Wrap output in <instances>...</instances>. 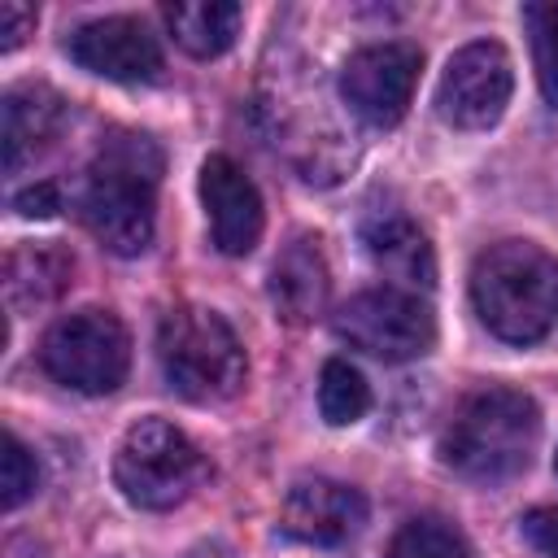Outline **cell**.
<instances>
[{
  "instance_id": "44dd1931",
  "label": "cell",
  "mask_w": 558,
  "mask_h": 558,
  "mask_svg": "<svg viewBox=\"0 0 558 558\" xmlns=\"http://www.w3.org/2000/svg\"><path fill=\"white\" fill-rule=\"evenodd\" d=\"M39 484V466L31 458V449L9 432L4 436V453H0V506L4 510H17Z\"/></svg>"
},
{
  "instance_id": "277c9868",
  "label": "cell",
  "mask_w": 558,
  "mask_h": 558,
  "mask_svg": "<svg viewBox=\"0 0 558 558\" xmlns=\"http://www.w3.org/2000/svg\"><path fill=\"white\" fill-rule=\"evenodd\" d=\"M166 384L187 401H227L244 384V344L231 323L205 305H174L157 327Z\"/></svg>"
},
{
  "instance_id": "8992f818",
  "label": "cell",
  "mask_w": 558,
  "mask_h": 558,
  "mask_svg": "<svg viewBox=\"0 0 558 558\" xmlns=\"http://www.w3.org/2000/svg\"><path fill=\"white\" fill-rule=\"evenodd\" d=\"M39 366L87 397H105L126 379L131 336L109 310H78L57 318L39 340Z\"/></svg>"
},
{
  "instance_id": "2e32d148",
  "label": "cell",
  "mask_w": 558,
  "mask_h": 558,
  "mask_svg": "<svg viewBox=\"0 0 558 558\" xmlns=\"http://www.w3.org/2000/svg\"><path fill=\"white\" fill-rule=\"evenodd\" d=\"M74 262L57 244H22L4 257V301L9 310L26 314L39 305H52L70 288Z\"/></svg>"
},
{
  "instance_id": "9c48e42d",
  "label": "cell",
  "mask_w": 558,
  "mask_h": 558,
  "mask_svg": "<svg viewBox=\"0 0 558 558\" xmlns=\"http://www.w3.org/2000/svg\"><path fill=\"white\" fill-rule=\"evenodd\" d=\"M423 57L414 44L388 39V44H371L357 48L344 70H340V96L344 105L375 131H388L405 118L410 100H414V83H418Z\"/></svg>"
},
{
  "instance_id": "cb8c5ba5",
  "label": "cell",
  "mask_w": 558,
  "mask_h": 558,
  "mask_svg": "<svg viewBox=\"0 0 558 558\" xmlns=\"http://www.w3.org/2000/svg\"><path fill=\"white\" fill-rule=\"evenodd\" d=\"M13 209L22 218H52L61 209V192H57V183H35V187L13 196Z\"/></svg>"
},
{
  "instance_id": "5bb4252c",
  "label": "cell",
  "mask_w": 558,
  "mask_h": 558,
  "mask_svg": "<svg viewBox=\"0 0 558 558\" xmlns=\"http://www.w3.org/2000/svg\"><path fill=\"white\" fill-rule=\"evenodd\" d=\"M362 244H366L371 262H375L388 279L405 283L410 292L436 283L432 244H427V235L414 227L410 214H401V209H371V214L362 218Z\"/></svg>"
},
{
  "instance_id": "5b68a950",
  "label": "cell",
  "mask_w": 558,
  "mask_h": 558,
  "mask_svg": "<svg viewBox=\"0 0 558 558\" xmlns=\"http://www.w3.org/2000/svg\"><path fill=\"white\" fill-rule=\"evenodd\" d=\"M209 475L205 453L166 418H140L113 458V480L122 497L140 510H170L187 501Z\"/></svg>"
},
{
  "instance_id": "7c38bea8",
  "label": "cell",
  "mask_w": 558,
  "mask_h": 558,
  "mask_svg": "<svg viewBox=\"0 0 558 558\" xmlns=\"http://www.w3.org/2000/svg\"><path fill=\"white\" fill-rule=\"evenodd\" d=\"M366 523V501L340 480H296L283 501V532L310 545H349Z\"/></svg>"
},
{
  "instance_id": "e0dca14e",
  "label": "cell",
  "mask_w": 558,
  "mask_h": 558,
  "mask_svg": "<svg viewBox=\"0 0 558 558\" xmlns=\"http://www.w3.org/2000/svg\"><path fill=\"white\" fill-rule=\"evenodd\" d=\"M174 44L192 57H218L235 44L244 9L235 0H179L161 9Z\"/></svg>"
},
{
  "instance_id": "d4e9b609",
  "label": "cell",
  "mask_w": 558,
  "mask_h": 558,
  "mask_svg": "<svg viewBox=\"0 0 558 558\" xmlns=\"http://www.w3.org/2000/svg\"><path fill=\"white\" fill-rule=\"evenodd\" d=\"M187 558H235V549L227 541H201L187 549Z\"/></svg>"
},
{
  "instance_id": "30bf717a",
  "label": "cell",
  "mask_w": 558,
  "mask_h": 558,
  "mask_svg": "<svg viewBox=\"0 0 558 558\" xmlns=\"http://www.w3.org/2000/svg\"><path fill=\"white\" fill-rule=\"evenodd\" d=\"M65 52L109 83H153L161 74L157 35L140 17H96L65 39Z\"/></svg>"
},
{
  "instance_id": "ffe728a7",
  "label": "cell",
  "mask_w": 558,
  "mask_h": 558,
  "mask_svg": "<svg viewBox=\"0 0 558 558\" xmlns=\"http://www.w3.org/2000/svg\"><path fill=\"white\" fill-rule=\"evenodd\" d=\"M523 22L532 35V61H536V83L545 100L558 109V0L549 4H523Z\"/></svg>"
},
{
  "instance_id": "9a60e30c",
  "label": "cell",
  "mask_w": 558,
  "mask_h": 558,
  "mask_svg": "<svg viewBox=\"0 0 558 558\" xmlns=\"http://www.w3.org/2000/svg\"><path fill=\"white\" fill-rule=\"evenodd\" d=\"M327 262H323V248L314 235H296L270 266V301L279 310V318L288 323H310L323 314L327 305Z\"/></svg>"
},
{
  "instance_id": "603a6c76",
  "label": "cell",
  "mask_w": 558,
  "mask_h": 558,
  "mask_svg": "<svg viewBox=\"0 0 558 558\" xmlns=\"http://www.w3.org/2000/svg\"><path fill=\"white\" fill-rule=\"evenodd\" d=\"M35 26V9L22 0H4L0 4V52H13Z\"/></svg>"
},
{
  "instance_id": "ac0fdd59",
  "label": "cell",
  "mask_w": 558,
  "mask_h": 558,
  "mask_svg": "<svg viewBox=\"0 0 558 558\" xmlns=\"http://www.w3.org/2000/svg\"><path fill=\"white\" fill-rule=\"evenodd\" d=\"M318 410H323V418L331 427L357 423L371 410V388H366L362 371L349 366V362H340V357H331L323 366V375H318Z\"/></svg>"
},
{
  "instance_id": "3957f363",
  "label": "cell",
  "mask_w": 558,
  "mask_h": 558,
  "mask_svg": "<svg viewBox=\"0 0 558 558\" xmlns=\"http://www.w3.org/2000/svg\"><path fill=\"white\" fill-rule=\"evenodd\" d=\"M541 440V410L519 388H480L462 397L440 432V462L475 484H497L532 462Z\"/></svg>"
},
{
  "instance_id": "4fadbf2b",
  "label": "cell",
  "mask_w": 558,
  "mask_h": 558,
  "mask_svg": "<svg viewBox=\"0 0 558 558\" xmlns=\"http://www.w3.org/2000/svg\"><path fill=\"white\" fill-rule=\"evenodd\" d=\"M65 100L44 83H17L4 92L0 105V144H4V170L17 174L26 161H35L61 131Z\"/></svg>"
},
{
  "instance_id": "d6986e66",
  "label": "cell",
  "mask_w": 558,
  "mask_h": 558,
  "mask_svg": "<svg viewBox=\"0 0 558 558\" xmlns=\"http://www.w3.org/2000/svg\"><path fill=\"white\" fill-rule=\"evenodd\" d=\"M388 558H471V554H466L462 532L449 527L445 519H410L392 536Z\"/></svg>"
},
{
  "instance_id": "52a82bcc",
  "label": "cell",
  "mask_w": 558,
  "mask_h": 558,
  "mask_svg": "<svg viewBox=\"0 0 558 558\" xmlns=\"http://www.w3.org/2000/svg\"><path fill=\"white\" fill-rule=\"evenodd\" d=\"M336 336L379 362H410L436 344V318L410 288H371L336 310Z\"/></svg>"
},
{
  "instance_id": "8fae6325",
  "label": "cell",
  "mask_w": 558,
  "mask_h": 558,
  "mask_svg": "<svg viewBox=\"0 0 558 558\" xmlns=\"http://www.w3.org/2000/svg\"><path fill=\"white\" fill-rule=\"evenodd\" d=\"M201 201H205V218L214 231V244L227 257H244L253 253V244L262 240V196L253 187V179L222 153L201 161Z\"/></svg>"
},
{
  "instance_id": "7a4b0ae2",
  "label": "cell",
  "mask_w": 558,
  "mask_h": 558,
  "mask_svg": "<svg viewBox=\"0 0 558 558\" xmlns=\"http://www.w3.org/2000/svg\"><path fill=\"white\" fill-rule=\"evenodd\" d=\"M480 323L506 344H536L558 327V262L532 240L488 244L471 266Z\"/></svg>"
},
{
  "instance_id": "7402d4cb",
  "label": "cell",
  "mask_w": 558,
  "mask_h": 558,
  "mask_svg": "<svg viewBox=\"0 0 558 558\" xmlns=\"http://www.w3.org/2000/svg\"><path fill=\"white\" fill-rule=\"evenodd\" d=\"M523 541L541 554V558H558V506H536L519 519Z\"/></svg>"
},
{
  "instance_id": "6da1fadb",
  "label": "cell",
  "mask_w": 558,
  "mask_h": 558,
  "mask_svg": "<svg viewBox=\"0 0 558 558\" xmlns=\"http://www.w3.org/2000/svg\"><path fill=\"white\" fill-rule=\"evenodd\" d=\"M161 148L153 135L113 131L100 140L87 179H83V222L87 231L118 257H135L153 244L157 222V183H161Z\"/></svg>"
},
{
  "instance_id": "ba28073f",
  "label": "cell",
  "mask_w": 558,
  "mask_h": 558,
  "mask_svg": "<svg viewBox=\"0 0 558 558\" xmlns=\"http://www.w3.org/2000/svg\"><path fill=\"white\" fill-rule=\"evenodd\" d=\"M510 92H514L510 52L497 39H480L449 57L436 87V113L458 131H484L506 113Z\"/></svg>"
}]
</instances>
